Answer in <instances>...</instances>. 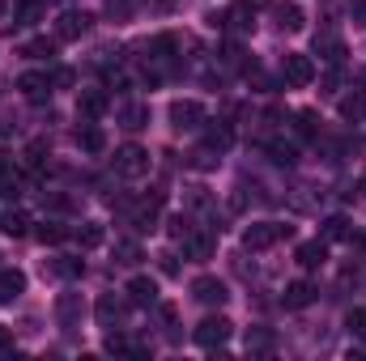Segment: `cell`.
Instances as JSON below:
<instances>
[{"label":"cell","mask_w":366,"mask_h":361,"mask_svg":"<svg viewBox=\"0 0 366 361\" xmlns=\"http://www.w3.org/2000/svg\"><path fill=\"white\" fill-rule=\"evenodd\" d=\"M230 332H234V323H230L226 315H209V319H200V323L192 327V340L213 353V349H222V345L230 340Z\"/></svg>","instance_id":"cell-1"},{"label":"cell","mask_w":366,"mask_h":361,"mask_svg":"<svg viewBox=\"0 0 366 361\" xmlns=\"http://www.w3.org/2000/svg\"><path fill=\"white\" fill-rule=\"evenodd\" d=\"M290 234H294V225H281V221H256V225L243 230V247H247V251H269V247H277V243L290 238Z\"/></svg>","instance_id":"cell-2"},{"label":"cell","mask_w":366,"mask_h":361,"mask_svg":"<svg viewBox=\"0 0 366 361\" xmlns=\"http://www.w3.org/2000/svg\"><path fill=\"white\" fill-rule=\"evenodd\" d=\"M111 166H115L119 179H145V175H149V153H145L141 145H124V149H115Z\"/></svg>","instance_id":"cell-3"},{"label":"cell","mask_w":366,"mask_h":361,"mask_svg":"<svg viewBox=\"0 0 366 361\" xmlns=\"http://www.w3.org/2000/svg\"><path fill=\"white\" fill-rule=\"evenodd\" d=\"M281 81H285L290 90H307V86L315 81V60H311V56L290 51V56L281 60Z\"/></svg>","instance_id":"cell-4"},{"label":"cell","mask_w":366,"mask_h":361,"mask_svg":"<svg viewBox=\"0 0 366 361\" xmlns=\"http://www.w3.org/2000/svg\"><path fill=\"white\" fill-rule=\"evenodd\" d=\"M94 26V17L86 9H64L60 17H56V43H77V39H86Z\"/></svg>","instance_id":"cell-5"},{"label":"cell","mask_w":366,"mask_h":361,"mask_svg":"<svg viewBox=\"0 0 366 361\" xmlns=\"http://www.w3.org/2000/svg\"><path fill=\"white\" fill-rule=\"evenodd\" d=\"M171 128H175V132H196V128H204V106L192 102V98L171 102Z\"/></svg>","instance_id":"cell-6"},{"label":"cell","mask_w":366,"mask_h":361,"mask_svg":"<svg viewBox=\"0 0 366 361\" xmlns=\"http://www.w3.org/2000/svg\"><path fill=\"white\" fill-rule=\"evenodd\" d=\"M192 293H196V302H204V306H226V298H230L226 280H217V276H196V280H192Z\"/></svg>","instance_id":"cell-7"},{"label":"cell","mask_w":366,"mask_h":361,"mask_svg":"<svg viewBox=\"0 0 366 361\" xmlns=\"http://www.w3.org/2000/svg\"><path fill=\"white\" fill-rule=\"evenodd\" d=\"M213 247H217V238H213L209 230H196V225H192V234L183 238V255H187V260H196V264L213 260Z\"/></svg>","instance_id":"cell-8"},{"label":"cell","mask_w":366,"mask_h":361,"mask_svg":"<svg viewBox=\"0 0 366 361\" xmlns=\"http://www.w3.org/2000/svg\"><path fill=\"white\" fill-rule=\"evenodd\" d=\"M124 293H128V302H132V306H141V310L158 306V280H154V276H132Z\"/></svg>","instance_id":"cell-9"},{"label":"cell","mask_w":366,"mask_h":361,"mask_svg":"<svg viewBox=\"0 0 366 361\" xmlns=\"http://www.w3.org/2000/svg\"><path fill=\"white\" fill-rule=\"evenodd\" d=\"M17 90H21L26 102H47L56 86H51V77H47V73H21V77H17Z\"/></svg>","instance_id":"cell-10"},{"label":"cell","mask_w":366,"mask_h":361,"mask_svg":"<svg viewBox=\"0 0 366 361\" xmlns=\"http://www.w3.org/2000/svg\"><path fill=\"white\" fill-rule=\"evenodd\" d=\"M315 298H320V289H315L311 280H290V285H285V293H281L285 310H302V306H311Z\"/></svg>","instance_id":"cell-11"},{"label":"cell","mask_w":366,"mask_h":361,"mask_svg":"<svg viewBox=\"0 0 366 361\" xmlns=\"http://www.w3.org/2000/svg\"><path fill=\"white\" fill-rule=\"evenodd\" d=\"M81 315H86L81 293H60V298H56V319H60V327H77Z\"/></svg>","instance_id":"cell-12"},{"label":"cell","mask_w":366,"mask_h":361,"mask_svg":"<svg viewBox=\"0 0 366 361\" xmlns=\"http://www.w3.org/2000/svg\"><path fill=\"white\" fill-rule=\"evenodd\" d=\"M94 319H98V327H119L124 323V302L115 293H102L94 302Z\"/></svg>","instance_id":"cell-13"},{"label":"cell","mask_w":366,"mask_h":361,"mask_svg":"<svg viewBox=\"0 0 366 361\" xmlns=\"http://www.w3.org/2000/svg\"><path fill=\"white\" fill-rule=\"evenodd\" d=\"M273 21H277L281 34H298V30L307 26V13H302L298 4H285V0H281V4H273Z\"/></svg>","instance_id":"cell-14"},{"label":"cell","mask_w":366,"mask_h":361,"mask_svg":"<svg viewBox=\"0 0 366 361\" xmlns=\"http://www.w3.org/2000/svg\"><path fill=\"white\" fill-rule=\"evenodd\" d=\"M21 293H26V272H17V268H0V306L17 302Z\"/></svg>","instance_id":"cell-15"},{"label":"cell","mask_w":366,"mask_h":361,"mask_svg":"<svg viewBox=\"0 0 366 361\" xmlns=\"http://www.w3.org/2000/svg\"><path fill=\"white\" fill-rule=\"evenodd\" d=\"M119 128H128V132L149 128V106H145V102H124V106H119Z\"/></svg>","instance_id":"cell-16"},{"label":"cell","mask_w":366,"mask_h":361,"mask_svg":"<svg viewBox=\"0 0 366 361\" xmlns=\"http://www.w3.org/2000/svg\"><path fill=\"white\" fill-rule=\"evenodd\" d=\"M315 56H320V60H328V64L337 68V64L345 60V43H341L337 34H315Z\"/></svg>","instance_id":"cell-17"},{"label":"cell","mask_w":366,"mask_h":361,"mask_svg":"<svg viewBox=\"0 0 366 361\" xmlns=\"http://www.w3.org/2000/svg\"><path fill=\"white\" fill-rule=\"evenodd\" d=\"M107 106H111V93L107 90H81V98H77V111H81L86 119H98Z\"/></svg>","instance_id":"cell-18"},{"label":"cell","mask_w":366,"mask_h":361,"mask_svg":"<svg viewBox=\"0 0 366 361\" xmlns=\"http://www.w3.org/2000/svg\"><path fill=\"white\" fill-rule=\"evenodd\" d=\"M294 260H298L302 268H324V260H328V243H324V238H315V243H302Z\"/></svg>","instance_id":"cell-19"},{"label":"cell","mask_w":366,"mask_h":361,"mask_svg":"<svg viewBox=\"0 0 366 361\" xmlns=\"http://www.w3.org/2000/svg\"><path fill=\"white\" fill-rule=\"evenodd\" d=\"M77 145H81L86 153H102V149H107V132H102L94 119H86V123H81V132H77Z\"/></svg>","instance_id":"cell-20"},{"label":"cell","mask_w":366,"mask_h":361,"mask_svg":"<svg viewBox=\"0 0 366 361\" xmlns=\"http://www.w3.org/2000/svg\"><path fill=\"white\" fill-rule=\"evenodd\" d=\"M34 238H39L43 247H60L64 238H73V230H69L64 221H43V225L34 230Z\"/></svg>","instance_id":"cell-21"},{"label":"cell","mask_w":366,"mask_h":361,"mask_svg":"<svg viewBox=\"0 0 366 361\" xmlns=\"http://www.w3.org/2000/svg\"><path fill=\"white\" fill-rule=\"evenodd\" d=\"M141 260H145V251H141L137 238H119V243H115V264L132 268V264H141Z\"/></svg>","instance_id":"cell-22"},{"label":"cell","mask_w":366,"mask_h":361,"mask_svg":"<svg viewBox=\"0 0 366 361\" xmlns=\"http://www.w3.org/2000/svg\"><path fill=\"white\" fill-rule=\"evenodd\" d=\"M13 21H17V26L43 21V0H17V4H13Z\"/></svg>","instance_id":"cell-23"},{"label":"cell","mask_w":366,"mask_h":361,"mask_svg":"<svg viewBox=\"0 0 366 361\" xmlns=\"http://www.w3.org/2000/svg\"><path fill=\"white\" fill-rule=\"evenodd\" d=\"M26 225H30V217H26V213H17V208H0V230H4V234L21 238V234H26Z\"/></svg>","instance_id":"cell-24"},{"label":"cell","mask_w":366,"mask_h":361,"mask_svg":"<svg viewBox=\"0 0 366 361\" xmlns=\"http://www.w3.org/2000/svg\"><path fill=\"white\" fill-rule=\"evenodd\" d=\"M277 349V336L269 327H252L247 332V353H273Z\"/></svg>","instance_id":"cell-25"},{"label":"cell","mask_w":366,"mask_h":361,"mask_svg":"<svg viewBox=\"0 0 366 361\" xmlns=\"http://www.w3.org/2000/svg\"><path fill=\"white\" fill-rule=\"evenodd\" d=\"M47 272H51V276L73 280V276H81V272H86V264H81L77 255H60V260H51V264H47Z\"/></svg>","instance_id":"cell-26"},{"label":"cell","mask_w":366,"mask_h":361,"mask_svg":"<svg viewBox=\"0 0 366 361\" xmlns=\"http://www.w3.org/2000/svg\"><path fill=\"white\" fill-rule=\"evenodd\" d=\"M0 195H17V166L9 153H0Z\"/></svg>","instance_id":"cell-27"},{"label":"cell","mask_w":366,"mask_h":361,"mask_svg":"<svg viewBox=\"0 0 366 361\" xmlns=\"http://www.w3.org/2000/svg\"><path fill=\"white\" fill-rule=\"evenodd\" d=\"M21 56H26V60H51V56H56V39H30V43L21 47Z\"/></svg>","instance_id":"cell-28"},{"label":"cell","mask_w":366,"mask_h":361,"mask_svg":"<svg viewBox=\"0 0 366 361\" xmlns=\"http://www.w3.org/2000/svg\"><path fill=\"white\" fill-rule=\"evenodd\" d=\"M354 230H350V217H328L324 221V243H345Z\"/></svg>","instance_id":"cell-29"},{"label":"cell","mask_w":366,"mask_h":361,"mask_svg":"<svg viewBox=\"0 0 366 361\" xmlns=\"http://www.w3.org/2000/svg\"><path fill=\"white\" fill-rule=\"evenodd\" d=\"M73 238H77L81 247H102V238H107V234H102V225H98V221H81V225L73 230Z\"/></svg>","instance_id":"cell-30"},{"label":"cell","mask_w":366,"mask_h":361,"mask_svg":"<svg viewBox=\"0 0 366 361\" xmlns=\"http://www.w3.org/2000/svg\"><path fill=\"white\" fill-rule=\"evenodd\" d=\"M269 158H273L277 166H294L298 162V149L290 141H269Z\"/></svg>","instance_id":"cell-31"},{"label":"cell","mask_w":366,"mask_h":361,"mask_svg":"<svg viewBox=\"0 0 366 361\" xmlns=\"http://www.w3.org/2000/svg\"><path fill=\"white\" fill-rule=\"evenodd\" d=\"M341 115H345L350 123L366 119V98H362V90H358V93H350V98H341Z\"/></svg>","instance_id":"cell-32"},{"label":"cell","mask_w":366,"mask_h":361,"mask_svg":"<svg viewBox=\"0 0 366 361\" xmlns=\"http://www.w3.org/2000/svg\"><path fill=\"white\" fill-rule=\"evenodd\" d=\"M230 141H234V136H230V128H226V123H213V128H209V136H204V145H209V149H217V153H226V149H230Z\"/></svg>","instance_id":"cell-33"},{"label":"cell","mask_w":366,"mask_h":361,"mask_svg":"<svg viewBox=\"0 0 366 361\" xmlns=\"http://www.w3.org/2000/svg\"><path fill=\"white\" fill-rule=\"evenodd\" d=\"M345 327H350V336L366 340V306H354V310L345 315Z\"/></svg>","instance_id":"cell-34"},{"label":"cell","mask_w":366,"mask_h":361,"mask_svg":"<svg viewBox=\"0 0 366 361\" xmlns=\"http://www.w3.org/2000/svg\"><path fill=\"white\" fill-rule=\"evenodd\" d=\"M294 119H298V136H315L320 132V115L315 111H298Z\"/></svg>","instance_id":"cell-35"},{"label":"cell","mask_w":366,"mask_h":361,"mask_svg":"<svg viewBox=\"0 0 366 361\" xmlns=\"http://www.w3.org/2000/svg\"><path fill=\"white\" fill-rule=\"evenodd\" d=\"M43 162H47V141H30V149H26V166L39 171Z\"/></svg>","instance_id":"cell-36"},{"label":"cell","mask_w":366,"mask_h":361,"mask_svg":"<svg viewBox=\"0 0 366 361\" xmlns=\"http://www.w3.org/2000/svg\"><path fill=\"white\" fill-rule=\"evenodd\" d=\"M192 166H196V171H213V166H217V149H209V145L196 149V153H192Z\"/></svg>","instance_id":"cell-37"},{"label":"cell","mask_w":366,"mask_h":361,"mask_svg":"<svg viewBox=\"0 0 366 361\" xmlns=\"http://www.w3.org/2000/svg\"><path fill=\"white\" fill-rule=\"evenodd\" d=\"M102 349H107V353H128L132 345H128V340H124L115 327H107V340H102Z\"/></svg>","instance_id":"cell-38"},{"label":"cell","mask_w":366,"mask_h":361,"mask_svg":"<svg viewBox=\"0 0 366 361\" xmlns=\"http://www.w3.org/2000/svg\"><path fill=\"white\" fill-rule=\"evenodd\" d=\"M167 230H171V238H187V234H192V221H187V217H171V221H167Z\"/></svg>","instance_id":"cell-39"},{"label":"cell","mask_w":366,"mask_h":361,"mask_svg":"<svg viewBox=\"0 0 366 361\" xmlns=\"http://www.w3.org/2000/svg\"><path fill=\"white\" fill-rule=\"evenodd\" d=\"M132 9H137V0H107V13H115V17H132Z\"/></svg>","instance_id":"cell-40"},{"label":"cell","mask_w":366,"mask_h":361,"mask_svg":"<svg viewBox=\"0 0 366 361\" xmlns=\"http://www.w3.org/2000/svg\"><path fill=\"white\" fill-rule=\"evenodd\" d=\"M264 9H269V0H239V13H247V17H256Z\"/></svg>","instance_id":"cell-41"},{"label":"cell","mask_w":366,"mask_h":361,"mask_svg":"<svg viewBox=\"0 0 366 361\" xmlns=\"http://www.w3.org/2000/svg\"><path fill=\"white\" fill-rule=\"evenodd\" d=\"M51 86H60V90L73 86V73H69V68H56V73H51Z\"/></svg>","instance_id":"cell-42"},{"label":"cell","mask_w":366,"mask_h":361,"mask_svg":"<svg viewBox=\"0 0 366 361\" xmlns=\"http://www.w3.org/2000/svg\"><path fill=\"white\" fill-rule=\"evenodd\" d=\"M13 128H17V119L4 111V115H0V136H13Z\"/></svg>","instance_id":"cell-43"},{"label":"cell","mask_w":366,"mask_h":361,"mask_svg":"<svg viewBox=\"0 0 366 361\" xmlns=\"http://www.w3.org/2000/svg\"><path fill=\"white\" fill-rule=\"evenodd\" d=\"M0 353H13V332L9 327H0Z\"/></svg>","instance_id":"cell-44"},{"label":"cell","mask_w":366,"mask_h":361,"mask_svg":"<svg viewBox=\"0 0 366 361\" xmlns=\"http://www.w3.org/2000/svg\"><path fill=\"white\" fill-rule=\"evenodd\" d=\"M337 86H341V73H328L324 77V93H337Z\"/></svg>","instance_id":"cell-45"},{"label":"cell","mask_w":366,"mask_h":361,"mask_svg":"<svg viewBox=\"0 0 366 361\" xmlns=\"http://www.w3.org/2000/svg\"><path fill=\"white\" fill-rule=\"evenodd\" d=\"M162 272H167V276H175V272H179V264H175V255H171V251L162 255Z\"/></svg>","instance_id":"cell-46"},{"label":"cell","mask_w":366,"mask_h":361,"mask_svg":"<svg viewBox=\"0 0 366 361\" xmlns=\"http://www.w3.org/2000/svg\"><path fill=\"white\" fill-rule=\"evenodd\" d=\"M362 191H366V175H362Z\"/></svg>","instance_id":"cell-47"},{"label":"cell","mask_w":366,"mask_h":361,"mask_svg":"<svg viewBox=\"0 0 366 361\" xmlns=\"http://www.w3.org/2000/svg\"><path fill=\"white\" fill-rule=\"evenodd\" d=\"M0 13H4V0H0Z\"/></svg>","instance_id":"cell-48"}]
</instances>
